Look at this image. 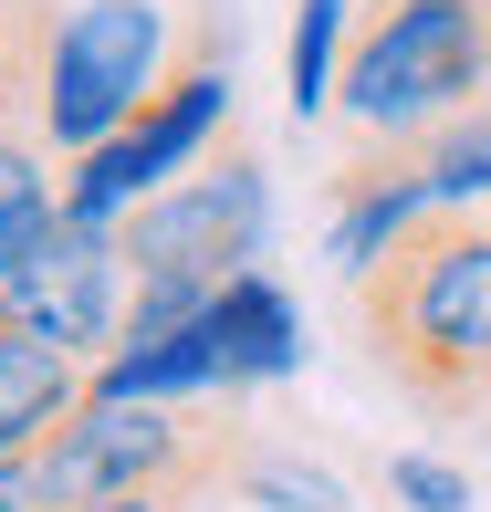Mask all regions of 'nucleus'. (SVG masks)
Wrapping results in <instances>:
<instances>
[{
  "instance_id": "nucleus-14",
  "label": "nucleus",
  "mask_w": 491,
  "mask_h": 512,
  "mask_svg": "<svg viewBox=\"0 0 491 512\" xmlns=\"http://www.w3.org/2000/svg\"><path fill=\"white\" fill-rule=\"evenodd\" d=\"M387 492L418 502V512H471V471H450L429 450H387Z\"/></svg>"
},
{
  "instance_id": "nucleus-2",
  "label": "nucleus",
  "mask_w": 491,
  "mask_h": 512,
  "mask_svg": "<svg viewBox=\"0 0 491 512\" xmlns=\"http://www.w3.org/2000/svg\"><path fill=\"white\" fill-rule=\"evenodd\" d=\"M251 471V418L230 398H84L74 429L32 460L42 512H95L136 492H220Z\"/></svg>"
},
{
  "instance_id": "nucleus-9",
  "label": "nucleus",
  "mask_w": 491,
  "mask_h": 512,
  "mask_svg": "<svg viewBox=\"0 0 491 512\" xmlns=\"http://www.w3.org/2000/svg\"><path fill=\"white\" fill-rule=\"evenodd\" d=\"M199 335L220 345V377H283L293 366V304L262 283V272H241V283H220V304L199 314Z\"/></svg>"
},
{
  "instance_id": "nucleus-13",
  "label": "nucleus",
  "mask_w": 491,
  "mask_h": 512,
  "mask_svg": "<svg viewBox=\"0 0 491 512\" xmlns=\"http://www.w3.org/2000/svg\"><path fill=\"white\" fill-rule=\"evenodd\" d=\"M335 11L345 0H303V21H293V115H314V105H335Z\"/></svg>"
},
{
  "instance_id": "nucleus-4",
  "label": "nucleus",
  "mask_w": 491,
  "mask_h": 512,
  "mask_svg": "<svg viewBox=\"0 0 491 512\" xmlns=\"http://www.w3.org/2000/svg\"><path fill=\"white\" fill-rule=\"evenodd\" d=\"M220 126H230V53H220L209 21H189L178 53H168V84H157V95L136 105L95 157H74V178H63V220L115 230L136 199H157L178 168H199V147H209Z\"/></svg>"
},
{
  "instance_id": "nucleus-10",
  "label": "nucleus",
  "mask_w": 491,
  "mask_h": 512,
  "mask_svg": "<svg viewBox=\"0 0 491 512\" xmlns=\"http://www.w3.org/2000/svg\"><path fill=\"white\" fill-rule=\"evenodd\" d=\"M63 220V178H53V147L32 126H0V283L42 251V230Z\"/></svg>"
},
{
  "instance_id": "nucleus-1",
  "label": "nucleus",
  "mask_w": 491,
  "mask_h": 512,
  "mask_svg": "<svg viewBox=\"0 0 491 512\" xmlns=\"http://www.w3.org/2000/svg\"><path fill=\"white\" fill-rule=\"evenodd\" d=\"M356 335L397 408L439 429H491V199L418 209L397 230L356 272Z\"/></svg>"
},
{
  "instance_id": "nucleus-3",
  "label": "nucleus",
  "mask_w": 491,
  "mask_h": 512,
  "mask_svg": "<svg viewBox=\"0 0 491 512\" xmlns=\"http://www.w3.org/2000/svg\"><path fill=\"white\" fill-rule=\"evenodd\" d=\"M335 105L366 136H418L439 115L491 105V0H366Z\"/></svg>"
},
{
  "instance_id": "nucleus-7",
  "label": "nucleus",
  "mask_w": 491,
  "mask_h": 512,
  "mask_svg": "<svg viewBox=\"0 0 491 512\" xmlns=\"http://www.w3.org/2000/svg\"><path fill=\"white\" fill-rule=\"evenodd\" d=\"M126 304H136L126 251H115V230H95V220H53L42 251L0 283V324L63 345V356H84V366H105L115 345H126Z\"/></svg>"
},
{
  "instance_id": "nucleus-16",
  "label": "nucleus",
  "mask_w": 491,
  "mask_h": 512,
  "mask_svg": "<svg viewBox=\"0 0 491 512\" xmlns=\"http://www.w3.org/2000/svg\"><path fill=\"white\" fill-rule=\"evenodd\" d=\"M0 512H42V481L32 471H0Z\"/></svg>"
},
{
  "instance_id": "nucleus-17",
  "label": "nucleus",
  "mask_w": 491,
  "mask_h": 512,
  "mask_svg": "<svg viewBox=\"0 0 491 512\" xmlns=\"http://www.w3.org/2000/svg\"><path fill=\"white\" fill-rule=\"evenodd\" d=\"M95 512H189L178 492H136V502H95Z\"/></svg>"
},
{
  "instance_id": "nucleus-6",
  "label": "nucleus",
  "mask_w": 491,
  "mask_h": 512,
  "mask_svg": "<svg viewBox=\"0 0 491 512\" xmlns=\"http://www.w3.org/2000/svg\"><path fill=\"white\" fill-rule=\"evenodd\" d=\"M157 84H168V11L157 0H74L53 32V74H42V147L63 168L95 157Z\"/></svg>"
},
{
  "instance_id": "nucleus-15",
  "label": "nucleus",
  "mask_w": 491,
  "mask_h": 512,
  "mask_svg": "<svg viewBox=\"0 0 491 512\" xmlns=\"http://www.w3.org/2000/svg\"><path fill=\"white\" fill-rule=\"evenodd\" d=\"M241 492H262V502H283V512H345V492L324 471H272V460H251Z\"/></svg>"
},
{
  "instance_id": "nucleus-8",
  "label": "nucleus",
  "mask_w": 491,
  "mask_h": 512,
  "mask_svg": "<svg viewBox=\"0 0 491 512\" xmlns=\"http://www.w3.org/2000/svg\"><path fill=\"white\" fill-rule=\"evenodd\" d=\"M84 398H95V366H84V356H63V345L0 324V471H32V460L74 429Z\"/></svg>"
},
{
  "instance_id": "nucleus-12",
  "label": "nucleus",
  "mask_w": 491,
  "mask_h": 512,
  "mask_svg": "<svg viewBox=\"0 0 491 512\" xmlns=\"http://www.w3.org/2000/svg\"><path fill=\"white\" fill-rule=\"evenodd\" d=\"M408 157H418V178H429V199H439V209H471V199H491V105L418 126V136H408Z\"/></svg>"
},
{
  "instance_id": "nucleus-5",
  "label": "nucleus",
  "mask_w": 491,
  "mask_h": 512,
  "mask_svg": "<svg viewBox=\"0 0 491 512\" xmlns=\"http://www.w3.org/2000/svg\"><path fill=\"white\" fill-rule=\"evenodd\" d=\"M251 241H262V168H251V147L220 126V157H199V168H178L157 199H136L126 220H115V251H126V283L157 293V283H241L251 272Z\"/></svg>"
},
{
  "instance_id": "nucleus-11",
  "label": "nucleus",
  "mask_w": 491,
  "mask_h": 512,
  "mask_svg": "<svg viewBox=\"0 0 491 512\" xmlns=\"http://www.w3.org/2000/svg\"><path fill=\"white\" fill-rule=\"evenodd\" d=\"M53 32H63L53 0H0V126H32V136H42V74H53Z\"/></svg>"
}]
</instances>
